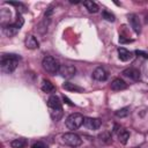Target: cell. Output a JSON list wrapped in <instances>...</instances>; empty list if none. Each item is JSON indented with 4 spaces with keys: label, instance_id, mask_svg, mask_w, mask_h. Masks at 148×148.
<instances>
[{
    "label": "cell",
    "instance_id": "5b68a950",
    "mask_svg": "<svg viewBox=\"0 0 148 148\" xmlns=\"http://www.w3.org/2000/svg\"><path fill=\"white\" fill-rule=\"evenodd\" d=\"M83 125H84L88 130L95 131V130H98V128L101 127L102 121H101V119H98V118H90V117H87V118H84Z\"/></svg>",
    "mask_w": 148,
    "mask_h": 148
},
{
    "label": "cell",
    "instance_id": "30bf717a",
    "mask_svg": "<svg viewBox=\"0 0 148 148\" xmlns=\"http://www.w3.org/2000/svg\"><path fill=\"white\" fill-rule=\"evenodd\" d=\"M3 28H2V31H3V34L6 35V36H8V37H13V36H15L17 32H18V30H20V28H17L14 23H7V24H3L2 25Z\"/></svg>",
    "mask_w": 148,
    "mask_h": 148
},
{
    "label": "cell",
    "instance_id": "9a60e30c",
    "mask_svg": "<svg viewBox=\"0 0 148 148\" xmlns=\"http://www.w3.org/2000/svg\"><path fill=\"white\" fill-rule=\"evenodd\" d=\"M62 89L68 90V91H74V92H83V90H84L82 87H79V86L71 83V82H65L62 84Z\"/></svg>",
    "mask_w": 148,
    "mask_h": 148
},
{
    "label": "cell",
    "instance_id": "4fadbf2b",
    "mask_svg": "<svg viewBox=\"0 0 148 148\" xmlns=\"http://www.w3.org/2000/svg\"><path fill=\"white\" fill-rule=\"evenodd\" d=\"M114 132H117V134H118V139H119V141L121 142V143H127V141H128V139H130V132L127 131V130H125V128H119V130H116Z\"/></svg>",
    "mask_w": 148,
    "mask_h": 148
},
{
    "label": "cell",
    "instance_id": "6da1fadb",
    "mask_svg": "<svg viewBox=\"0 0 148 148\" xmlns=\"http://www.w3.org/2000/svg\"><path fill=\"white\" fill-rule=\"evenodd\" d=\"M21 57L14 53H6L1 57V69L5 73H12L17 67Z\"/></svg>",
    "mask_w": 148,
    "mask_h": 148
},
{
    "label": "cell",
    "instance_id": "ac0fdd59",
    "mask_svg": "<svg viewBox=\"0 0 148 148\" xmlns=\"http://www.w3.org/2000/svg\"><path fill=\"white\" fill-rule=\"evenodd\" d=\"M83 5H84V7L88 9L89 13H97L98 9H99L98 5H97L96 2H94V1H89V0H87V1H83Z\"/></svg>",
    "mask_w": 148,
    "mask_h": 148
},
{
    "label": "cell",
    "instance_id": "7402d4cb",
    "mask_svg": "<svg viewBox=\"0 0 148 148\" xmlns=\"http://www.w3.org/2000/svg\"><path fill=\"white\" fill-rule=\"evenodd\" d=\"M23 23H24V21H23V18H22L21 14H20V13H17V16H16V20H15L14 24H15L17 28H21V27L23 25Z\"/></svg>",
    "mask_w": 148,
    "mask_h": 148
},
{
    "label": "cell",
    "instance_id": "8992f818",
    "mask_svg": "<svg viewBox=\"0 0 148 148\" xmlns=\"http://www.w3.org/2000/svg\"><path fill=\"white\" fill-rule=\"evenodd\" d=\"M75 72H76V69L73 65H61L60 69H59V74L65 79L72 77L75 74Z\"/></svg>",
    "mask_w": 148,
    "mask_h": 148
},
{
    "label": "cell",
    "instance_id": "9c48e42d",
    "mask_svg": "<svg viewBox=\"0 0 148 148\" xmlns=\"http://www.w3.org/2000/svg\"><path fill=\"white\" fill-rule=\"evenodd\" d=\"M123 75L133 80V81H139L140 77H141V73L136 68H126V69L123 71Z\"/></svg>",
    "mask_w": 148,
    "mask_h": 148
},
{
    "label": "cell",
    "instance_id": "44dd1931",
    "mask_svg": "<svg viewBox=\"0 0 148 148\" xmlns=\"http://www.w3.org/2000/svg\"><path fill=\"white\" fill-rule=\"evenodd\" d=\"M102 15H103V18H105V20H106V21H109V22H114V20H116L114 15H113V14H111L110 12H108V10H104Z\"/></svg>",
    "mask_w": 148,
    "mask_h": 148
},
{
    "label": "cell",
    "instance_id": "277c9868",
    "mask_svg": "<svg viewBox=\"0 0 148 148\" xmlns=\"http://www.w3.org/2000/svg\"><path fill=\"white\" fill-rule=\"evenodd\" d=\"M62 141L66 145L71 146V147H79L82 143L81 138L75 133H65V134H62Z\"/></svg>",
    "mask_w": 148,
    "mask_h": 148
},
{
    "label": "cell",
    "instance_id": "484cf974",
    "mask_svg": "<svg viewBox=\"0 0 148 148\" xmlns=\"http://www.w3.org/2000/svg\"><path fill=\"white\" fill-rule=\"evenodd\" d=\"M136 148H140V147H136Z\"/></svg>",
    "mask_w": 148,
    "mask_h": 148
},
{
    "label": "cell",
    "instance_id": "d4e9b609",
    "mask_svg": "<svg viewBox=\"0 0 148 148\" xmlns=\"http://www.w3.org/2000/svg\"><path fill=\"white\" fill-rule=\"evenodd\" d=\"M64 101H65L67 104H69V105H73V103H72V102H71V101H69L67 97H65V96H64Z\"/></svg>",
    "mask_w": 148,
    "mask_h": 148
},
{
    "label": "cell",
    "instance_id": "ba28073f",
    "mask_svg": "<svg viewBox=\"0 0 148 148\" xmlns=\"http://www.w3.org/2000/svg\"><path fill=\"white\" fill-rule=\"evenodd\" d=\"M128 22H130L131 28L134 30L135 34H140L141 32V23H140L139 16L136 14H130L128 15Z\"/></svg>",
    "mask_w": 148,
    "mask_h": 148
},
{
    "label": "cell",
    "instance_id": "7c38bea8",
    "mask_svg": "<svg viewBox=\"0 0 148 148\" xmlns=\"http://www.w3.org/2000/svg\"><path fill=\"white\" fill-rule=\"evenodd\" d=\"M126 88H127V83H126L124 80L119 79V77L114 79V80L111 82V89L114 90V91H120V90H124V89H126Z\"/></svg>",
    "mask_w": 148,
    "mask_h": 148
},
{
    "label": "cell",
    "instance_id": "603a6c76",
    "mask_svg": "<svg viewBox=\"0 0 148 148\" xmlns=\"http://www.w3.org/2000/svg\"><path fill=\"white\" fill-rule=\"evenodd\" d=\"M135 54H138V56H141V57H143L145 59H148V53H147V52H143V51L136 50V51H135Z\"/></svg>",
    "mask_w": 148,
    "mask_h": 148
},
{
    "label": "cell",
    "instance_id": "2e32d148",
    "mask_svg": "<svg viewBox=\"0 0 148 148\" xmlns=\"http://www.w3.org/2000/svg\"><path fill=\"white\" fill-rule=\"evenodd\" d=\"M25 46L28 49L34 50V49H38L39 43H38V40L34 36H27V38H25Z\"/></svg>",
    "mask_w": 148,
    "mask_h": 148
},
{
    "label": "cell",
    "instance_id": "5bb4252c",
    "mask_svg": "<svg viewBox=\"0 0 148 148\" xmlns=\"http://www.w3.org/2000/svg\"><path fill=\"white\" fill-rule=\"evenodd\" d=\"M118 57L121 61H128L132 59V52H130L128 50H126L124 47H119L118 49Z\"/></svg>",
    "mask_w": 148,
    "mask_h": 148
},
{
    "label": "cell",
    "instance_id": "8fae6325",
    "mask_svg": "<svg viewBox=\"0 0 148 148\" xmlns=\"http://www.w3.org/2000/svg\"><path fill=\"white\" fill-rule=\"evenodd\" d=\"M92 77L97 81H105L108 79V72L103 67H97L92 72Z\"/></svg>",
    "mask_w": 148,
    "mask_h": 148
},
{
    "label": "cell",
    "instance_id": "ffe728a7",
    "mask_svg": "<svg viewBox=\"0 0 148 148\" xmlns=\"http://www.w3.org/2000/svg\"><path fill=\"white\" fill-rule=\"evenodd\" d=\"M116 117H118V118H124V117H127L128 114H130V108H121V109H119V110H117L116 111Z\"/></svg>",
    "mask_w": 148,
    "mask_h": 148
},
{
    "label": "cell",
    "instance_id": "7a4b0ae2",
    "mask_svg": "<svg viewBox=\"0 0 148 148\" xmlns=\"http://www.w3.org/2000/svg\"><path fill=\"white\" fill-rule=\"evenodd\" d=\"M42 65H43L44 71L47 72L49 74H57V73H59L60 65H59L58 60L54 59V58L51 57V56L44 57V59H43V61H42Z\"/></svg>",
    "mask_w": 148,
    "mask_h": 148
},
{
    "label": "cell",
    "instance_id": "d6986e66",
    "mask_svg": "<svg viewBox=\"0 0 148 148\" xmlns=\"http://www.w3.org/2000/svg\"><path fill=\"white\" fill-rule=\"evenodd\" d=\"M42 90L44 92H53L56 90V87L53 86V83L49 80H43L42 82Z\"/></svg>",
    "mask_w": 148,
    "mask_h": 148
},
{
    "label": "cell",
    "instance_id": "e0dca14e",
    "mask_svg": "<svg viewBox=\"0 0 148 148\" xmlns=\"http://www.w3.org/2000/svg\"><path fill=\"white\" fill-rule=\"evenodd\" d=\"M27 145H28V141H27V139H24V138L14 139V140L10 142V146H12L13 148H24Z\"/></svg>",
    "mask_w": 148,
    "mask_h": 148
},
{
    "label": "cell",
    "instance_id": "52a82bcc",
    "mask_svg": "<svg viewBox=\"0 0 148 148\" xmlns=\"http://www.w3.org/2000/svg\"><path fill=\"white\" fill-rule=\"evenodd\" d=\"M47 106L50 109V112L51 111H57V110H62L60 98L58 96H56V95L50 96V98L47 99Z\"/></svg>",
    "mask_w": 148,
    "mask_h": 148
},
{
    "label": "cell",
    "instance_id": "3957f363",
    "mask_svg": "<svg viewBox=\"0 0 148 148\" xmlns=\"http://www.w3.org/2000/svg\"><path fill=\"white\" fill-rule=\"evenodd\" d=\"M84 118L80 113H72L66 119V126L68 130H77L83 125Z\"/></svg>",
    "mask_w": 148,
    "mask_h": 148
},
{
    "label": "cell",
    "instance_id": "cb8c5ba5",
    "mask_svg": "<svg viewBox=\"0 0 148 148\" xmlns=\"http://www.w3.org/2000/svg\"><path fill=\"white\" fill-rule=\"evenodd\" d=\"M32 148H47V146H45L43 142H36V143L32 146Z\"/></svg>",
    "mask_w": 148,
    "mask_h": 148
}]
</instances>
